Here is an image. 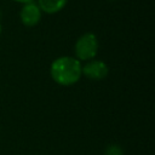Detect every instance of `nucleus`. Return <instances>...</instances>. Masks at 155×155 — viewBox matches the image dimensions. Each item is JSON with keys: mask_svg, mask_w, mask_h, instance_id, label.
<instances>
[{"mask_svg": "<svg viewBox=\"0 0 155 155\" xmlns=\"http://www.w3.org/2000/svg\"><path fill=\"white\" fill-rule=\"evenodd\" d=\"M0 34H1V24H0Z\"/></svg>", "mask_w": 155, "mask_h": 155, "instance_id": "8", "label": "nucleus"}, {"mask_svg": "<svg viewBox=\"0 0 155 155\" xmlns=\"http://www.w3.org/2000/svg\"><path fill=\"white\" fill-rule=\"evenodd\" d=\"M110 1H114V0H110Z\"/></svg>", "mask_w": 155, "mask_h": 155, "instance_id": "9", "label": "nucleus"}, {"mask_svg": "<svg viewBox=\"0 0 155 155\" xmlns=\"http://www.w3.org/2000/svg\"><path fill=\"white\" fill-rule=\"evenodd\" d=\"M41 13L42 12L38 6V4L31 1V2L23 4L19 12V17L22 23L25 27H35L41 21Z\"/></svg>", "mask_w": 155, "mask_h": 155, "instance_id": "4", "label": "nucleus"}, {"mask_svg": "<svg viewBox=\"0 0 155 155\" xmlns=\"http://www.w3.org/2000/svg\"><path fill=\"white\" fill-rule=\"evenodd\" d=\"M75 56L79 61H91L96 57L98 52V40L97 36L88 31L82 34L75 42L74 46Z\"/></svg>", "mask_w": 155, "mask_h": 155, "instance_id": "2", "label": "nucleus"}, {"mask_svg": "<svg viewBox=\"0 0 155 155\" xmlns=\"http://www.w3.org/2000/svg\"><path fill=\"white\" fill-rule=\"evenodd\" d=\"M67 1L68 0H38L36 4L40 7L41 12L53 15L63 10L64 6L67 5Z\"/></svg>", "mask_w": 155, "mask_h": 155, "instance_id": "5", "label": "nucleus"}, {"mask_svg": "<svg viewBox=\"0 0 155 155\" xmlns=\"http://www.w3.org/2000/svg\"><path fill=\"white\" fill-rule=\"evenodd\" d=\"M13 1L21 2V4H27V2H31V1H34V0H13Z\"/></svg>", "mask_w": 155, "mask_h": 155, "instance_id": "7", "label": "nucleus"}, {"mask_svg": "<svg viewBox=\"0 0 155 155\" xmlns=\"http://www.w3.org/2000/svg\"><path fill=\"white\" fill-rule=\"evenodd\" d=\"M81 73L88 79L98 81L107 78L109 73V68L103 61L91 59V61H87V63L81 68Z\"/></svg>", "mask_w": 155, "mask_h": 155, "instance_id": "3", "label": "nucleus"}, {"mask_svg": "<svg viewBox=\"0 0 155 155\" xmlns=\"http://www.w3.org/2000/svg\"><path fill=\"white\" fill-rule=\"evenodd\" d=\"M104 155H124V149L119 144H109L104 150Z\"/></svg>", "mask_w": 155, "mask_h": 155, "instance_id": "6", "label": "nucleus"}, {"mask_svg": "<svg viewBox=\"0 0 155 155\" xmlns=\"http://www.w3.org/2000/svg\"><path fill=\"white\" fill-rule=\"evenodd\" d=\"M81 63L75 57L62 56L56 58L50 68L51 78L54 82L62 86H70L76 84L82 73H81Z\"/></svg>", "mask_w": 155, "mask_h": 155, "instance_id": "1", "label": "nucleus"}]
</instances>
